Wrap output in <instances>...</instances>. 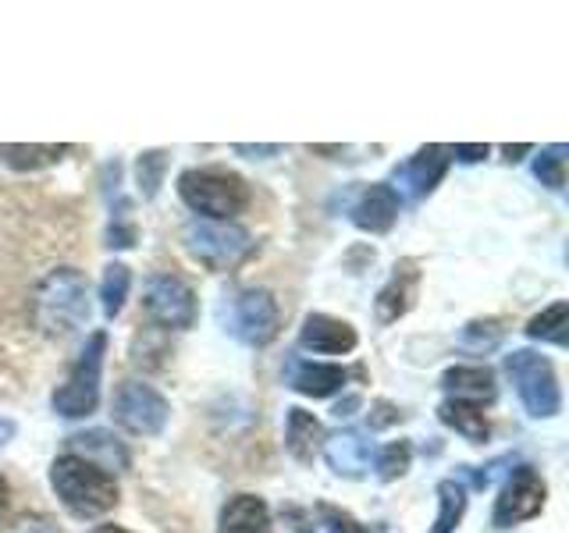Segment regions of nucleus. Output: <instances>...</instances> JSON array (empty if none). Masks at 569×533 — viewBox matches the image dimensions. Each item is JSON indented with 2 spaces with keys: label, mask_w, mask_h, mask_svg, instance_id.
Returning a JSON list of instances; mask_svg holds the SVG:
<instances>
[{
  "label": "nucleus",
  "mask_w": 569,
  "mask_h": 533,
  "mask_svg": "<svg viewBox=\"0 0 569 533\" xmlns=\"http://www.w3.org/2000/svg\"><path fill=\"white\" fill-rule=\"evenodd\" d=\"M281 147H242V142H239V147H236V153H242V157H267V153H278Z\"/></svg>",
  "instance_id": "nucleus-33"
},
{
  "label": "nucleus",
  "mask_w": 569,
  "mask_h": 533,
  "mask_svg": "<svg viewBox=\"0 0 569 533\" xmlns=\"http://www.w3.org/2000/svg\"><path fill=\"white\" fill-rule=\"evenodd\" d=\"M325 441V426L307 409H289V426H284V449L296 462H313Z\"/></svg>",
  "instance_id": "nucleus-16"
},
{
  "label": "nucleus",
  "mask_w": 569,
  "mask_h": 533,
  "mask_svg": "<svg viewBox=\"0 0 569 533\" xmlns=\"http://www.w3.org/2000/svg\"><path fill=\"white\" fill-rule=\"evenodd\" d=\"M4 509H8V480L0 476V512H4Z\"/></svg>",
  "instance_id": "nucleus-36"
},
{
  "label": "nucleus",
  "mask_w": 569,
  "mask_h": 533,
  "mask_svg": "<svg viewBox=\"0 0 569 533\" xmlns=\"http://www.w3.org/2000/svg\"><path fill=\"white\" fill-rule=\"evenodd\" d=\"M32 313L36 324L47 334H71L89 320V295H86V278L76 266H58L50 271L40 289L32 295Z\"/></svg>",
  "instance_id": "nucleus-2"
},
{
  "label": "nucleus",
  "mask_w": 569,
  "mask_h": 533,
  "mask_svg": "<svg viewBox=\"0 0 569 533\" xmlns=\"http://www.w3.org/2000/svg\"><path fill=\"white\" fill-rule=\"evenodd\" d=\"M299 533H310V530H299Z\"/></svg>",
  "instance_id": "nucleus-38"
},
{
  "label": "nucleus",
  "mask_w": 569,
  "mask_h": 533,
  "mask_svg": "<svg viewBox=\"0 0 569 533\" xmlns=\"http://www.w3.org/2000/svg\"><path fill=\"white\" fill-rule=\"evenodd\" d=\"M178 195L203 221H231L249 207V185L221 168H192L178 178Z\"/></svg>",
  "instance_id": "nucleus-3"
},
{
  "label": "nucleus",
  "mask_w": 569,
  "mask_h": 533,
  "mask_svg": "<svg viewBox=\"0 0 569 533\" xmlns=\"http://www.w3.org/2000/svg\"><path fill=\"white\" fill-rule=\"evenodd\" d=\"M349 373L331 363H299L292 373V388L307 399H328L338 388H346Z\"/></svg>",
  "instance_id": "nucleus-18"
},
{
  "label": "nucleus",
  "mask_w": 569,
  "mask_h": 533,
  "mask_svg": "<svg viewBox=\"0 0 569 533\" xmlns=\"http://www.w3.org/2000/svg\"><path fill=\"white\" fill-rule=\"evenodd\" d=\"M129 284H132V274L124 263H111L103 271V281H100V299H103V313L107 316H118L121 306H124V295H129Z\"/></svg>",
  "instance_id": "nucleus-24"
},
{
  "label": "nucleus",
  "mask_w": 569,
  "mask_h": 533,
  "mask_svg": "<svg viewBox=\"0 0 569 533\" xmlns=\"http://www.w3.org/2000/svg\"><path fill=\"white\" fill-rule=\"evenodd\" d=\"M61 153H68V147H11V142L0 147V160L14 171H36V168L58 164Z\"/></svg>",
  "instance_id": "nucleus-22"
},
{
  "label": "nucleus",
  "mask_w": 569,
  "mask_h": 533,
  "mask_svg": "<svg viewBox=\"0 0 569 533\" xmlns=\"http://www.w3.org/2000/svg\"><path fill=\"white\" fill-rule=\"evenodd\" d=\"M462 338H467V342L470 345H495L498 342V338H502V328H498V324H491V331H480V324H470L467 328V334H462Z\"/></svg>",
  "instance_id": "nucleus-30"
},
{
  "label": "nucleus",
  "mask_w": 569,
  "mask_h": 533,
  "mask_svg": "<svg viewBox=\"0 0 569 533\" xmlns=\"http://www.w3.org/2000/svg\"><path fill=\"white\" fill-rule=\"evenodd\" d=\"M218 533H271V512L257 494H236L221 509Z\"/></svg>",
  "instance_id": "nucleus-15"
},
{
  "label": "nucleus",
  "mask_w": 569,
  "mask_h": 533,
  "mask_svg": "<svg viewBox=\"0 0 569 533\" xmlns=\"http://www.w3.org/2000/svg\"><path fill=\"white\" fill-rule=\"evenodd\" d=\"M299 345L317 355H342V352L356 349V331H352V324H346V320H335L328 313H310L302 320Z\"/></svg>",
  "instance_id": "nucleus-11"
},
{
  "label": "nucleus",
  "mask_w": 569,
  "mask_h": 533,
  "mask_svg": "<svg viewBox=\"0 0 569 533\" xmlns=\"http://www.w3.org/2000/svg\"><path fill=\"white\" fill-rule=\"evenodd\" d=\"M506 373L512 378L516 391H520V402L527 405V413L533 420H551L559 416L562 409V391L556 381V370L545 360V355L520 349L506 355Z\"/></svg>",
  "instance_id": "nucleus-4"
},
{
  "label": "nucleus",
  "mask_w": 569,
  "mask_h": 533,
  "mask_svg": "<svg viewBox=\"0 0 569 533\" xmlns=\"http://www.w3.org/2000/svg\"><path fill=\"white\" fill-rule=\"evenodd\" d=\"M399 218V192L391 185H367L352 203V224L370 235H381Z\"/></svg>",
  "instance_id": "nucleus-12"
},
{
  "label": "nucleus",
  "mask_w": 569,
  "mask_h": 533,
  "mask_svg": "<svg viewBox=\"0 0 569 533\" xmlns=\"http://www.w3.org/2000/svg\"><path fill=\"white\" fill-rule=\"evenodd\" d=\"M50 484L64 502V509L79 520H97L118 505V480L97 462L82 455H61L50 466Z\"/></svg>",
  "instance_id": "nucleus-1"
},
{
  "label": "nucleus",
  "mask_w": 569,
  "mask_h": 533,
  "mask_svg": "<svg viewBox=\"0 0 569 533\" xmlns=\"http://www.w3.org/2000/svg\"><path fill=\"white\" fill-rule=\"evenodd\" d=\"M462 512H467V491L456 480H441L438 484V520L431 526V533H452L456 523L462 520Z\"/></svg>",
  "instance_id": "nucleus-21"
},
{
  "label": "nucleus",
  "mask_w": 569,
  "mask_h": 533,
  "mask_svg": "<svg viewBox=\"0 0 569 533\" xmlns=\"http://www.w3.org/2000/svg\"><path fill=\"white\" fill-rule=\"evenodd\" d=\"M325 455L335 473L342 476H360L370 462V441H363L360 431H342L325 444Z\"/></svg>",
  "instance_id": "nucleus-17"
},
{
  "label": "nucleus",
  "mask_w": 569,
  "mask_h": 533,
  "mask_svg": "<svg viewBox=\"0 0 569 533\" xmlns=\"http://www.w3.org/2000/svg\"><path fill=\"white\" fill-rule=\"evenodd\" d=\"M103 352H107V334L97 331L89 334V342L82 349V355L71 366L68 381L53 391V409L68 420L89 416L100 402V370H103Z\"/></svg>",
  "instance_id": "nucleus-5"
},
{
  "label": "nucleus",
  "mask_w": 569,
  "mask_h": 533,
  "mask_svg": "<svg viewBox=\"0 0 569 533\" xmlns=\"http://www.w3.org/2000/svg\"><path fill=\"white\" fill-rule=\"evenodd\" d=\"M231 334H239L246 345H271L278 338V302L271 292L249 289L231 302Z\"/></svg>",
  "instance_id": "nucleus-10"
},
{
  "label": "nucleus",
  "mask_w": 569,
  "mask_h": 533,
  "mask_svg": "<svg viewBox=\"0 0 569 533\" xmlns=\"http://www.w3.org/2000/svg\"><path fill=\"white\" fill-rule=\"evenodd\" d=\"M452 157H459L462 164H477L488 157V142H473V147H452Z\"/></svg>",
  "instance_id": "nucleus-31"
},
{
  "label": "nucleus",
  "mask_w": 569,
  "mask_h": 533,
  "mask_svg": "<svg viewBox=\"0 0 569 533\" xmlns=\"http://www.w3.org/2000/svg\"><path fill=\"white\" fill-rule=\"evenodd\" d=\"M320 515H325V523H328V530H331V533H367L360 523L352 520L349 512H338V509L325 505V509H320Z\"/></svg>",
  "instance_id": "nucleus-29"
},
{
  "label": "nucleus",
  "mask_w": 569,
  "mask_h": 533,
  "mask_svg": "<svg viewBox=\"0 0 569 533\" xmlns=\"http://www.w3.org/2000/svg\"><path fill=\"white\" fill-rule=\"evenodd\" d=\"M449 160H452V147H435L431 142V147L417 150V157L402 168V182L413 195L435 192V185L445 178V171H449Z\"/></svg>",
  "instance_id": "nucleus-14"
},
{
  "label": "nucleus",
  "mask_w": 569,
  "mask_h": 533,
  "mask_svg": "<svg viewBox=\"0 0 569 533\" xmlns=\"http://www.w3.org/2000/svg\"><path fill=\"white\" fill-rule=\"evenodd\" d=\"M168 413H171L168 399L160 395V391H153L150 384L129 381V384H121L114 395V420L136 438H157L164 431Z\"/></svg>",
  "instance_id": "nucleus-7"
},
{
  "label": "nucleus",
  "mask_w": 569,
  "mask_h": 533,
  "mask_svg": "<svg viewBox=\"0 0 569 533\" xmlns=\"http://www.w3.org/2000/svg\"><path fill=\"white\" fill-rule=\"evenodd\" d=\"M186 249L210 271H228L249 257V235L231 221H189L186 224Z\"/></svg>",
  "instance_id": "nucleus-6"
},
{
  "label": "nucleus",
  "mask_w": 569,
  "mask_h": 533,
  "mask_svg": "<svg viewBox=\"0 0 569 533\" xmlns=\"http://www.w3.org/2000/svg\"><path fill=\"white\" fill-rule=\"evenodd\" d=\"M71 455H79V452H86L82 459H89V455H103L107 459V466H118V470H124L129 466V452L121 449V444L114 441V438H107L103 431H89V434H76L71 438Z\"/></svg>",
  "instance_id": "nucleus-23"
},
{
  "label": "nucleus",
  "mask_w": 569,
  "mask_h": 533,
  "mask_svg": "<svg viewBox=\"0 0 569 533\" xmlns=\"http://www.w3.org/2000/svg\"><path fill=\"white\" fill-rule=\"evenodd\" d=\"M150 320H157L160 328L186 331L196 320V295L192 289L174 274H153L147 281V295H142Z\"/></svg>",
  "instance_id": "nucleus-8"
},
{
  "label": "nucleus",
  "mask_w": 569,
  "mask_h": 533,
  "mask_svg": "<svg viewBox=\"0 0 569 533\" xmlns=\"http://www.w3.org/2000/svg\"><path fill=\"white\" fill-rule=\"evenodd\" d=\"M164 168H168V153L153 150V153H142L139 157L136 178H139V189H142V195H147V200H153L160 182H164Z\"/></svg>",
  "instance_id": "nucleus-26"
},
{
  "label": "nucleus",
  "mask_w": 569,
  "mask_h": 533,
  "mask_svg": "<svg viewBox=\"0 0 569 533\" xmlns=\"http://www.w3.org/2000/svg\"><path fill=\"white\" fill-rule=\"evenodd\" d=\"M545 497H548V487L541 473L533 466H520L506 480V487L495 502V526L509 530L523 520H533V515L545 509Z\"/></svg>",
  "instance_id": "nucleus-9"
},
{
  "label": "nucleus",
  "mask_w": 569,
  "mask_h": 533,
  "mask_svg": "<svg viewBox=\"0 0 569 533\" xmlns=\"http://www.w3.org/2000/svg\"><path fill=\"white\" fill-rule=\"evenodd\" d=\"M409 459H413V452H409L406 441L385 444V449L378 452V476L381 480H399L409 470Z\"/></svg>",
  "instance_id": "nucleus-28"
},
{
  "label": "nucleus",
  "mask_w": 569,
  "mask_h": 533,
  "mask_svg": "<svg viewBox=\"0 0 569 533\" xmlns=\"http://www.w3.org/2000/svg\"><path fill=\"white\" fill-rule=\"evenodd\" d=\"M441 388L449 391L452 402L485 405L495 399V373L488 366H452L445 370Z\"/></svg>",
  "instance_id": "nucleus-13"
},
{
  "label": "nucleus",
  "mask_w": 569,
  "mask_h": 533,
  "mask_svg": "<svg viewBox=\"0 0 569 533\" xmlns=\"http://www.w3.org/2000/svg\"><path fill=\"white\" fill-rule=\"evenodd\" d=\"M11 434H14V423L11 420H0V444H4Z\"/></svg>",
  "instance_id": "nucleus-35"
},
{
  "label": "nucleus",
  "mask_w": 569,
  "mask_h": 533,
  "mask_svg": "<svg viewBox=\"0 0 569 533\" xmlns=\"http://www.w3.org/2000/svg\"><path fill=\"white\" fill-rule=\"evenodd\" d=\"M11 533H58L47 520H18Z\"/></svg>",
  "instance_id": "nucleus-32"
},
{
  "label": "nucleus",
  "mask_w": 569,
  "mask_h": 533,
  "mask_svg": "<svg viewBox=\"0 0 569 533\" xmlns=\"http://www.w3.org/2000/svg\"><path fill=\"white\" fill-rule=\"evenodd\" d=\"M413 284H417V271L413 266H396V274H391V281L381 289L378 295V320H399L406 310H409V295H413Z\"/></svg>",
  "instance_id": "nucleus-20"
},
{
  "label": "nucleus",
  "mask_w": 569,
  "mask_h": 533,
  "mask_svg": "<svg viewBox=\"0 0 569 533\" xmlns=\"http://www.w3.org/2000/svg\"><path fill=\"white\" fill-rule=\"evenodd\" d=\"M523 153H530L527 142H523V147H506V157L512 160V164H516V160H523Z\"/></svg>",
  "instance_id": "nucleus-34"
},
{
  "label": "nucleus",
  "mask_w": 569,
  "mask_h": 533,
  "mask_svg": "<svg viewBox=\"0 0 569 533\" xmlns=\"http://www.w3.org/2000/svg\"><path fill=\"white\" fill-rule=\"evenodd\" d=\"M93 533H129V530H121V526H97Z\"/></svg>",
  "instance_id": "nucleus-37"
},
{
  "label": "nucleus",
  "mask_w": 569,
  "mask_h": 533,
  "mask_svg": "<svg viewBox=\"0 0 569 533\" xmlns=\"http://www.w3.org/2000/svg\"><path fill=\"white\" fill-rule=\"evenodd\" d=\"M438 416H441L445 426H452V431H459L470 444H485L488 434H491V426H488V420H485V409H480V405H467V402L445 399L441 409H438Z\"/></svg>",
  "instance_id": "nucleus-19"
},
{
  "label": "nucleus",
  "mask_w": 569,
  "mask_h": 533,
  "mask_svg": "<svg viewBox=\"0 0 569 533\" xmlns=\"http://www.w3.org/2000/svg\"><path fill=\"white\" fill-rule=\"evenodd\" d=\"M566 153V147H548V150H541V157L533 160V174L541 178V185H548V189H562V182H566V171H562V157Z\"/></svg>",
  "instance_id": "nucleus-27"
},
{
  "label": "nucleus",
  "mask_w": 569,
  "mask_h": 533,
  "mask_svg": "<svg viewBox=\"0 0 569 533\" xmlns=\"http://www.w3.org/2000/svg\"><path fill=\"white\" fill-rule=\"evenodd\" d=\"M566 313H569L566 302H556V306H548L545 313L530 320L527 334L541 338V342H551V345H566Z\"/></svg>",
  "instance_id": "nucleus-25"
}]
</instances>
